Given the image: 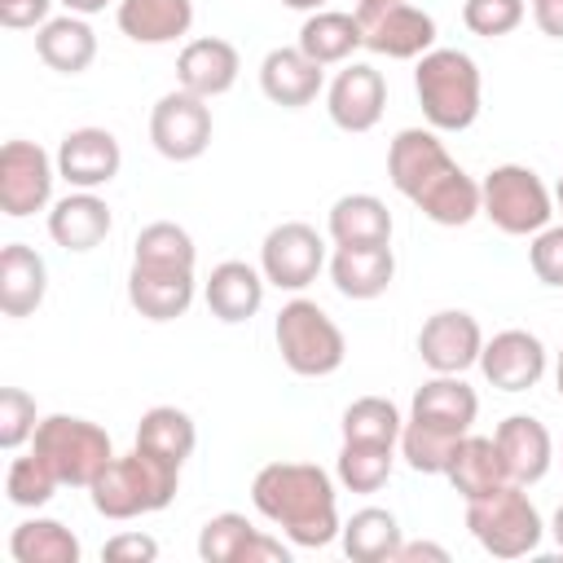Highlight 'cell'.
<instances>
[{
	"instance_id": "obj_1",
	"label": "cell",
	"mask_w": 563,
	"mask_h": 563,
	"mask_svg": "<svg viewBox=\"0 0 563 563\" xmlns=\"http://www.w3.org/2000/svg\"><path fill=\"white\" fill-rule=\"evenodd\" d=\"M391 185L435 224L457 229L479 216V185L449 158L435 128H405L387 150Z\"/></svg>"
},
{
	"instance_id": "obj_40",
	"label": "cell",
	"mask_w": 563,
	"mask_h": 563,
	"mask_svg": "<svg viewBox=\"0 0 563 563\" xmlns=\"http://www.w3.org/2000/svg\"><path fill=\"white\" fill-rule=\"evenodd\" d=\"M462 22H466L471 35H484V40L510 35L523 22V0H466Z\"/></svg>"
},
{
	"instance_id": "obj_16",
	"label": "cell",
	"mask_w": 563,
	"mask_h": 563,
	"mask_svg": "<svg viewBox=\"0 0 563 563\" xmlns=\"http://www.w3.org/2000/svg\"><path fill=\"white\" fill-rule=\"evenodd\" d=\"M123 150L106 128H75L57 145V176L75 189H101L119 176Z\"/></svg>"
},
{
	"instance_id": "obj_28",
	"label": "cell",
	"mask_w": 563,
	"mask_h": 563,
	"mask_svg": "<svg viewBox=\"0 0 563 563\" xmlns=\"http://www.w3.org/2000/svg\"><path fill=\"white\" fill-rule=\"evenodd\" d=\"M444 475H449V484H453L466 501L488 497L493 488L510 484L506 462H501V453H497V440H488V435H471V431L457 440V453H453V462H449Z\"/></svg>"
},
{
	"instance_id": "obj_25",
	"label": "cell",
	"mask_w": 563,
	"mask_h": 563,
	"mask_svg": "<svg viewBox=\"0 0 563 563\" xmlns=\"http://www.w3.org/2000/svg\"><path fill=\"white\" fill-rule=\"evenodd\" d=\"M35 53L48 70L57 75H79L92 66L97 57V35L92 26L79 18V13H62V18H48L40 31H35Z\"/></svg>"
},
{
	"instance_id": "obj_32",
	"label": "cell",
	"mask_w": 563,
	"mask_h": 563,
	"mask_svg": "<svg viewBox=\"0 0 563 563\" xmlns=\"http://www.w3.org/2000/svg\"><path fill=\"white\" fill-rule=\"evenodd\" d=\"M198 264V246L194 238L172 224V220H154L136 233L132 246V268H150V273H194Z\"/></svg>"
},
{
	"instance_id": "obj_24",
	"label": "cell",
	"mask_w": 563,
	"mask_h": 563,
	"mask_svg": "<svg viewBox=\"0 0 563 563\" xmlns=\"http://www.w3.org/2000/svg\"><path fill=\"white\" fill-rule=\"evenodd\" d=\"M48 268L26 242H9L0 251V312L4 317H31L44 303Z\"/></svg>"
},
{
	"instance_id": "obj_35",
	"label": "cell",
	"mask_w": 563,
	"mask_h": 563,
	"mask_svg": "<svg viewBox=\"0 0 563 563\" xmlns=\"http://www.w3.org/2000/svg\"><path fill=\"white\" fill-rule=\"evenodd\" d=\"M457 440H462V435H453V431H444V427H431V422L409 418V422L400 427V457H405L418 475H444L449 462H453V453H457Z\"/></svg>"
},
{
	"instance_id": "obj_46",
	"label": "cell",
	"mask_w": 563,
	"mask_h": 563,
	"mask_svg": "<svg viewBox=\"0 0 563 563\" xmlns=\"http://www.w3.org/2000/svg\"><path fill=\"white\" fill-rule=\"evenodd\" d=\"M418 559H431V563H449V550H444V545H431V541H400V554H396V563H418Z\"/></svg>"
},
{
	"instance_id": "obj_45",
	"label": "cell",
	"mask_w": 563,
	"mask_h": 563,
	"mask_svg": "<svg viewBox=\"0 0 563 563\" xmlns=\"http://www.w3.org/2000/svg\"><path fill=\"white\" fill-rule=\"evenodd\" d=\"M532 22L541 26V35L563 40V0H532Z\"/></svg>"
},
{
	"instance_id": "obj_26",
	"label": "cell",
	"mask_w": 563,
	"mask_h": 563,
	"mask_svg": "<svg viewBox=\"0 0 563 563\" xmlns=\"http://www.w3.org/2000/svg\"><path fill=\"white\" fill-rule=\"evenodd\" d=\"M325 229L334 246H383L391 242V211L374 194H343L330 207Z\"/></svg>"
},
{
	"instance_id": "obj_6",
	"label": "cell",
	"mask_w": 563,
	"mask_h": 563,
	"mask_svg": "<svg viewBox=\"0 0 563 563\" xmlns=\"http://www.w3.org/2000/svg\"><path fill=\"white\" fill-rule=\"evenodd\" d=\"M466 528L493 559H523L545 537V523L523 484H501L488 497L466 501Z\"/></svg>"
},
{
	"instance_id": "obj_30",
	"label": "cell",
	"mask_w": 563,
	"mask_h": 563,
	"mask_svg": "<svg viewBox=\"0 0 563 563\" xmlns=\"http://www.w3.org/2000/svg\"><path fill=\"white\" fill-rule=\"evenodd\" d=\"M365 44L356 13H339V9H317L308 13V22L299 26V48L317 62V66H334L347 62L356 48Z\"/></svg>"
},
{
	"instance_id": "obj_2",
	"label": "cell",
	"mask_w": 563,
	"mask_h": 563,
	"mask_svg": "<svg viewBox=\"0 0 563 563\" xmlns=\"http://www.w3.org/2000/svg\"><path fill=\"white\" fill-rule=\"evenodd\" d=\"M251 501L268 523H277L303 550L330 545L343 532L339 506H334V479L312 462L260 466V475L251 479Z\"/></svg>"
},
{
	"instance_id": "obj_10",
	"label": "cell",
	"mask_w": 563,
	"mask_h": 563,
	"mask_svg": "<svg viewBox=\"0 0 563 563\" xmlns=\"http://www.w3.org/2000/svg\"><path fill=\"white\" fill-rule=\"evenodd\" d=\"M325 264V242L312 224L303 220H286L277 229H268L264 246H260V273L277 286V290H303L317 282Z\"/></svg>"
},
{
	"instance_id": "obj_18",
	"label": "cell",
	"mask_w": 563,
	"mask_h": 563,
	"mask_svg": "<svg viewBox=\"0 0 563 563\" xmlns=\"http://www.w3.org/2000/svg\"><path fill=\"white\" fill-rule=\"evenodd\" d=\"M493 440H497V453L506 462L510 484L528 488V484L545 479V471L554 462V440H550L545 422H537L532 413H510L506 422H497Z\"/></svg>"
},
{
	"instance_id": "obj_42",
	"label": "cell",
	"mask_w": 563,
	"mask_h": 563,
	"mask_svg": "<svg viewBox=\"0 0 563 563\" xmlns=\"http://www.w3.org/2000/svg\"><path fill=\"white\" fill-rule=\"evenodd\" d=\"M528 260H532V273L545 282V286H563V224H545L532 246H528Z\"/></svg>"
},
{
	"instance_id": "obj_44",
	"label": "cell",
	"mask_w": 563,
	"mask_h": 563,
	"mask_svg": "<svg viewBox=\"0 0 563 563\" xmlns=\"http://www.w3.org/2000/svg\"><path fill=\"white\" fill-rule=\"evenodd\" d=\"M53 0H0V22L22 31V26H44Z\"/></svg>"
},
{
	"instance_id": "obj_47",
	"label": "cell",
	"mask_w": 563,
	"mask_h": 563,
	"mask_svg": "<svg viewBox=\"0 0 563 563\" xmlns=\"http://www.w3.org/2000/svg\"><path fill=\"white\" fill-rule=\"evenodd\" d=\"M66 4V13H79V18H88V13H101L110 0H62Z\"/></svg>"
},
{
	"instance_id": "obj_41",
	"label": "cell",
	"mask_w": 563,
	"mask_h": 563,
	"mask_svg": "<svg viewBox=\"0 0 563 563\" xmlns=\"http://www.w3.org/2000/svg\"><path fill=\"white\" fill-rule=\"evenodd\" d=\"M35 400L22 387H4L0 391V444L4 449H22L35 435Z\"/></svg>"
},
{
	"instance_id": "obj_43",
	"label": "cell",
	"mask_w": 563,
	"mask_h": 563,
	"mask_svg": "<svg viewBox=\"0 0 563 563\" xmlns=\"http://www.w3.org/2000/svg\"><path fill=\"white\" fill-rule=\"evenodd\" d=\"M101 554H106L110 563H154V559H158V541L145 537V532H119V537L106 541Z\"/></svg>"
},
{
	"instance_id": "obj_11",
	"label": "cell",
	"mask_w": 563,
	"mask_h": 563,
	"mask_svg": "<svg viewBox=\"0 0 563 563\" xmlns=\"http://www.w3.org/2000/svg\"><path fill=\"white\" fill-rule=\"evenodd\" d=\"M356 22H361V35H365V48H374L383 57H396V62L422 57L435 44V18L418 4H409V0L378 4V9H356Z\"/></svg>"
},
{
	"instance_id": "obj_3",
	"label": "cell",
	"mask_w": 563,
	"mask_h": 563,
	"mask_svg": "<svg viewBox=\"0 0 563 563\" xmlns=\"http://www.w3.org/2000/svg\"><path fill=\"white\" fill-rule=\"evenodd\" d=\"M180 484V466L145 453L141 444H132V453H114V462L92 479V506L106 519H136V515H154L176 497Z\"/></svg>"
},
{
	"instance_id": "obj_14",
	"label": "cell",
	"mask_w": 563,
	"mask_h": 563,
	"mask_svg": "<svg viewBox=\"0 0 563 563\" xmlns=\"http://www.w3.org/2000/svg\"><path fill=\"white\" fill-rule=\"evenodd\" d=\"M479 369L497 391H528L545 374V343L528 330H501L484 343Z\"/></svg>"
},
{
	"instance_id": "obj_48",
	"label": "cell",
	"mask_w": 563,
	"mask_h": 563,
	"mask_svg": "<svg viewBox=\"0 0 563 563\" xmlns=\"http://www.w3.org/2000/svg\"><path fill=\"white\" fill-rule=\"evenodd\" d=\"M282 4H286V9H303V13H317L325 0H282Z\"/></svg>"
},
{
	"instance_id": "obj_52",
	"label": "cell",
	"mask_w": 563,
	"mask_h": 563,
	"mask_svg": "<svg viewBox=\"0 0 563 563\" xmlns=\"http://www.w3.org/2000/svg\"><path fill=\"white\" fill-rule=\"evenodd\" d=\"M554 202H559V211H563V180H559V189H554Z\"/></svg>"
},
{
	"instance_id": "obj_15",
	"label": "cell",
	"mask_w": 563,
	"mask_h": 563,
	"mask_svg": "<svg viewBox=\"0 0 563 563\" xmlns=\"http://www.w3.org/2000/svg\"><path fill=\"white\" fill-rule=\"evenodd\" d=\"M383 106H387V84L365 62L343 66L325 92V110H330L334 128H343V132H369L383 119Z\"/></svg>"
},
{
	"instance_id": "obj_50",
	"label": "cell",
	"mask_w": 563,
	"mask_h": 563,
	"mask_svg": "<svg viewBox=\"0 0 563 563\" xmlns=\"http://www.w3.org/2000/svg\"><path fill=\"white\" fill-rule=\"evenodd\" d=\"M554 387H559V396H563V352H559V365H554Z\"/></svg>"
},
{
	"instance_id": "obj_27",
	"label": "cell",
	"mask_w": 563,
	"mask_h": 563,
	"mask_svg": "<svg viewBox=\"0 0 563 563\" xmlns=\"http://www.w3.org/2000/svg\"><path fill=\"white\" fill-rule=\"evenodd\" d=\"M114 18L136 44H172L194 26V0H119Z\"/></svg>"
},
{
	"instance_id": "obj_7",
	"label": "cell",
	"mask_w": 563,
	"mask_h": 563,
	"mask_svg": "<svg viewBox=\"0 0 563 563\" xmlns=\"http://www.w3.org/2000/svg\"><path fill=\"white\" fill-rule=\"evenodd\" d=\"M277 352L299 378H325L343 365L347 343L330 312L312 299H290L277 312Z\"/></svg>"
},
{
	"instance_id": "obj_20",
	"label": "cell",
	"mask_w": 563,
	"mask_h": 563,
	"mask_svg": "<svg viewBox=\"0 0 563 563\" xmlns=\"http://www.w3.org/2000/svg\"><path fill=\"white\" fill-rule=\"evenodd\" d=\"M260 88L273 106H286V110H299L308 101H317L321 92V66L295 44V48H273L264 62H260Z\"/></svg>"
},
{
	"instance_id": "obj_21",
	"label": "cell",
	"mask_w": 563,
	"mask_h": 563,
	"mask_svg": "<svg viewBox=\"0 0 563 563\" xmlns=\"http://www.w3.org/2000/svg\"><path fill=\"white\" fill-rule=\"evenodd\" d=\"M264 282L268 277L260 268H251L246 260H224L207 277V308L229 325L251 321L260 312V303H264Z\"/></svg>"
},
{
	"instance_id": "obj_51",
	"label": "cell",
	"mask_w": 563,
	"mask_h": 563,
	"mask_svg": "<svg viewBox=\"0 0 563 563\" xmlns=\"http://www.w3.org/2000/svg\"><path fill=\"white\" fill-rule=\"evenodd\" d=\"M378 4H396V0H356V9H378Z\"/></svg>"
},
{
	"instance_id": "obj_38",
	"label": "cell",
	"mask_w": 563,
	"mask_h": 563,
	"mask_svg": "<svg viewBox=\"0 0 563 563\" xmlns=\"http://www.w3.org/2000/svg\"><path fill=\"white\" fill-rule=\"evenodd\" d=\"M255 532H260V528H251L246 515L224 510V515H216V519L202 523V532H198V554H202V563H242V554H246V545H251Z\"/></svg>"
},
{
	"instance_id": "obj_31",
	"label": "cell",
	"mask_w": 563,
	"mask_h": 563,
	"mask_svg": "<svg viewBox=\"0 0 563 563\" xmlns=\"http://www.w3.org/2000/svg\"><path fill=\"white\" fill-rule=\"evenodd\" d=\"M343 550L352 563H396L400 554V523L391 510H378V506H365L356 510L347 523H343Z\"/></svg>"
},
{
	"instance_id": "obj_23",
	"label": "cell",
	"mask_w": 563,
	"mask_h": 563,
	"mask_svg": "<svg viewBox=\"0 0 563 563\" xmlns=\"http://www.w3.org/2000/svg\"><path fill=\"white\" fill-rule=\"evenodd\" d=\"M330 277L339 286V295H347V299H378L396 277L391 242H383V246H339L334 260H330Z\"/></svg>"
},
{
	"instance_id": "obj_33",
	"label": "cell",
	"mask_w": 563,
	"mask_h": 563,
	"mask_svg": "<svg viewBox=\"0 0 563 563\" xmlns=\"http://www.w3.org/2000/svg\"><path fill=\"white\" fill-rule=\"evenodd\" d=\"M136 444L145 453H158L176 466H185V457L194 453L198 444V431H194V418L176 405H154L141 413V427H136Z\"/></svg>"
},
{
	"instance_id": "obj_39",
	"label": "cell",
	"mask_w": 563,
	"mask_h": 563,
	"mask_svg": "<svg viewBox=\"0 0 563 563\" xmlns=\"http://www.w3.org/2000/svg\"><path fill=\"white\" fill-rule=\"evenodd\" d=\"M57 475L53 466L40 457V453H26V457H13L9 462V475H4V493L13 506H26V510H40L44 501H53L57 493Z\"/></svg>"
},
{
	"instance_id": "obj_36",
	"label": "cell",
	"mask_w": 563,
	"mask_h": 563,
	"mask_svg": "<svg viewBox=\"0 0 563 563\" xmlns=\"http://www.w3.org/2000/svg\"><path fill=\"white\" fill-rule=\"evenodd\" d=\"M400 409L383 396H361L343 409V440H361V444H400Z\"/></svg>"
},
{
	"instance_id": "obj_49",
	"label": "cell",
	"mask_w": 563,
	"mask_h": 563,
	"mask_svg": "<svg viewBox=\"0 0 563 563\" xmlns=\"http://www.w3.org/2000/svg\"><path fill=\"white\" fill-rule=\"evenodd\" d=\"M550 532H554V541H559V550H563V506L554 510V523H550Z\"/></svg>"
},
{
	"instance_id": "obj_4",
	"label": "cell",
	"mask_w": 563,
	"mask_h": 563,
	"mask_svg": "<svg viewBox=\"0 0 563 563\" xmlns=\"http://www.w3.org/2000/svg\"><path fill=\"white\" fill-rule=\"evenodd\" d=\"M418 106L435 132H462L479 114V70L457 48H431L413 70Z\"/></svg>"
},
{
	"instance_id": "obj_8",
	"label": "cell",
	"mask_w": 563,
	"mask_h": 563,
	"mask_svg": "<svg viewBox=\"0 0 563 563\" xmlns=\"http://www.w3.org/2000/svg\"><path fill=\"white\" fill-rule=\"evenodd\" d=\"M479 211L510 238H528V233H541L554 216V198L550 189L541 185V176L532 167H519V163H501L484 176L479 185Z\"/></svg>"
},
{
	"instance_id": "obj_37",
	"label": "cell",
	"mask_w": 563,
	"mask_h": 563,
	"mask_svg": "<svg viewBox=\"0 0 563 563\" xmlns=\"http://www.w3.org/2000/svg\"><path fill=\"white\" fill-rule=\"evenodd\" d=\"M391 449L396 444H361V440H343L339 453V479L352 493H378L391 475Z\"/></svg>"
},
{
	"instance_id": "obj_34",
	"label": "cell",
	"mask_w": 563,
	"mask_h": 563,
	"mask_svg": "<svg viewBox=\"0 0 563 563\" xmlns=\"http://www.w3.org/2000/svg\"><path fill=\"white\" fill-rule=\"evenodd\" d=\"M18 563H79V537L57 519H26L9 537Z\"/></svg>"
},
{
	"instance_id": "obj_17",
	"label": "cell",
	"mask_w": 563,
	"mask_h": 563,
	"mask_svg": "<svg viewBox=\"0 0 563 563\" xmlns=\"http://www.w3.org/2000/svg\"><path fill=\"white\" fill-rule=\"evenodd\" d=\"M238 70H242V57L229 40L220 35H202V40H189L176 57V84L202 101L229 92L238 84Z\"/></svg>"
},
{
	"instance_id": "obj_12",
	"label": "cell",
	"mask_w": 563,
	"mask_h": 563,
	"mask_svg": "<svg viewBox=\"0 0 563 563\" xmlns=\"http://www.w3.org/2000/svg\"><path fill=\"white\" fill-rule=\"evenodd\" d=\"M150 141L172 163L198 158L211 145V110H207V101L185 92V88L158 97V106L150 110Z\"/></svg>"
},
{
	"instance_id": "obj_29",
	"label": "cell",
	"mask_w": 563,
	"mask_h": 563,
	"mask_svg": "<svg viewBox=\"0 0 563 563\" xmlns=\"http://www.w3.org/2000/svg\"><path fill=\"white\" fill-rule=\"evenodd\" d=\"M128 299L141 317L150 321H176L194 303V273H150L132 268L128 273Z\"/></svg>"
},
{
	"instance_id": "obj_9",
	"label": "cell",
	"mask_w": 563,
	"mask_h": 563,
	"mask_svg": "<svg viewBox=\"0 0 563 563\" xmlns=\"http://www.w3.org/2000/svg\"><path fill=\"white\" fill-rule=\"evenodd\" d=\"M57 163L35 141H4L0 150V211L22 220L48 207Z\"/></svg>"
},
{
	"instance_id": "obj_22",
	"label": "cell",
	"mask_w": 563,
	"mask_h": 563,
	"mask_svg": "<svg viewBox=\"0 0 563 563\" xmlns=\"http://www.w3.org/2000/svg\"><path fill=\"white\" fill-rule=\"evenodd\" d=\"M110 233V207L92 189H75L53 202L48 211V238L66 251H92Z\"/></svg>"
},
{
	"instance_id": "obj_13",
	"label": "cell",
	"mask_w": 563,
	"mask_h": 563,
	"mask_svg": "<svg viewBox=\"0 0 563 563\" xmlns=\"http://www.w3.org/2000/svg\"><path fill=\"white\" fill-rule=\"evenodd\" d=\"M479 352H484L479 321L462 308L431 312L418 330V356L431 374H462V369L479 365Z\"/></svg>"
},
{
	"instance_id": "obj_19",
	"label": "cell",
	"mask_w": 563,
	"mask_h": 563,
	"mask_svg": "<svg viewBox=\"0 0 563 563\" xmlns=\"http://www.w3.org/2000/svg\"><path fill=\"white\" fill-rule=\"evenodd\" d=\"M475 413H479V396H475V387L462 383V374H435V378H427L413 391V405H409V418L431 422V427H444L453 435H466L471 422H475Z\"/></svg>"
},
{
	"instance_id": "obj_5",
	"label": "cell",
	"mask_w": 563,
	"mask_h": 563,
	"mask_svg": "<svg viewBox=\"0 0 563 563\" xmlns=\"http://www.w3.org/2000/svg\"><path fill=\"white\" fill-rule=\"evenodd\" d=\"M31 453H40L53 466V475L70 488H92V479L114 462V444H110L106 427L75 418V413L40 418V427L31 435Z\"/></svg>"
}]
</instances>
